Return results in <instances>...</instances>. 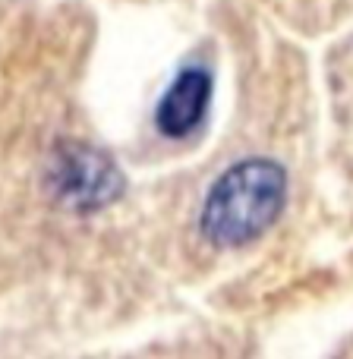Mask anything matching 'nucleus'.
Masks as SVG:
<instances>
[{
    "mask_svg": "<svg viewBox=\"0 0 353 359\" xmlns=\"http://www.w3.org/2000/svg\"><path fill=\"white\" fill-rule=\"evenodd\" d=\"M344 4H347V6H350V4H353V0H344Z\"/></svg>",
    "mask_w": 353,
    "mask_h": 359,
    "instance_id": "obj_4",
    "label": "nucleus"
},
{
    "mask_svg": "<svg viewBox=\"0 0 353 359\" xmlns=\"http://www.w3.org/2000/svg\"><path fill=\"white\" fill-rule=\"evenodd\" d=\"M57 189L79 208H101L120 192V177L107 158L86 145H69L57 161Z\"/></svg>",
    "mask_w": 353,
    "mask_h": 359,
    "instance_id": "obj_2",
    "label": "nucleus"
},
{
    "mask_svg": "<svg viewBox=\"0 0 353 359\" xmlns=\"http://www.w3.org/2000/svg\"><path fill=\"white\" fill-rule=\"evenodd\" d=\"M211 98V79L205 69H183L158 104L155 123L164 136L183 139L202 123Z\"/></svg>",
    "mask_w": 353,
    "mask_h": 359,
    "instance_id": "obj_3",
    "label": "nucleus"
},
{
    "mask_svg": "<svg viewBox=\"0 0 353 359\" xmlns=\"http://www.w3.org/2000/svg\"><path fill=\"white\" fill-rule=\"evenodd\" d=\"M287 205V170L274 158H243L205 192L199 230L205 243L234 252L274 227Z\"/></svg>",
    "mask_w": 353,
    "mask_h": 359,
    "instance_id": "obj_1",
    "label": "nucleus"
}]
</instances>
